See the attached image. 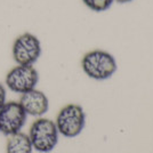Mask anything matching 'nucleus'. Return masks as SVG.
<instances>
[{
  "mask_svg": "<svg viewBox=\"0 0 153 153\" xmlns=\"http://www.w3.org/2000/svg\"><path fill=\"white\" fill-rule=\"evenodd\" d=\"M82 2L90 10L96 12V13H101V12L108 10L114 2V0H82Z\"/></svg>",
  "mask_w": 153,
  "mask_h": 153,
  "instance_id": "obj_9",
  "label": "nucleus"
},
{
  "mask_svg": "<svg viewBox=\"0 0 153 153\" xmlns=\"http://www.w3.org/2000/svg\"><path fill=\"white\" fill-rule=\"evenodd\" d=\"M27 135L33 150L40 153H49L57 145L59 133L55 121L40 117L31 125Z\"/></svg>",
  "mask_w": 153,
  "mask_h": 153,
  "instance_id": "obj_2",
  "label": "nucleus"
},
{
  "mask_svg": "<svg viewBox=\"0 0 153 153\" xmlns=\"http://www.w3.org/2000/svg\"><path fill=\"white\" fill-rule=\"evenodd\" d=\"M19 103L27 115L40 118L49 110V100L46 94L37 88L26 91L19 97Z\"/></svg>",
  "mask_w": 153,
  "mask_h": 153,
  "instance_id": "obj_7",
  "label": "nucleus"
},
{
  "mask_svg": "<svg viewBox=\"0 0 153 153\" xmlns=\"http://www.w3.org/2000/svg\"><path fill=\"white\" fill-rule=\"evenodd\" d=\"M117 2H119V4H128V2H131V1H134V0H114Z\"/></svg>",
  "mask_w": 153,
  "mask_h": 153,
  "instance_id": "obj_11",
  "label": "nucleus"
},
{
  "mask_svg": "<svg viewBox=\"0 0 153 153\" xmlns=\"http://www.w3.org/2000/svg\"><path fill=\"white\" fill-rule=\"evenodd\" d=\"M41 42L31 32H24L14 40L12 55L17 65H33L41 56Z\"/></svg>",
  "mask_w": 153,
  "mask_h": 153,
  "instance_id": "obj_4",
  "label": "nucleus"
},
{
  "mask_svg": "<svg viewBox=\"0 0 153 153\" xmlns=\"http://www.w3.org/2000/svg\"><path fill=\"white\" fill-rule=\"evenodd\" d=\"M55 123L62 136L66 138L76 137L81 134L86 125V114L82 106L78 104L65 105L58 112Z\"/></svg>",
  "mask_w": 153,
  "mask_h": 153,
  "instance_id": "obj_3",
  "label": "nucleus"
},
{
  "mask_svg": "<svg viewBox=\"0 0 153 153\" xmlns=\"http://www.w3.org/2000/svg\"><path fill=\"white\" fill-rule=\"evenodd\" d=\"M33 146L27 134L22 131L8 136L6 153H32Z\"/></svg>",
  "mask_w": 153,
  "mask_h": 153,
  "instance_id": "obj_8",
  "label": "nucleus"
},
{
  "mask_svg": "<svg viewBox=\"0 0 153 153\" xmlns=\"http://www.w3.org/2000/svg\"><path fill=\"white\" fill-rule=\"evenodd\" d=\"M39 82V73L33 65H16L5 78L6 87L15 94H24L34 89Z\"/></svg>",
  "mask_w": 153,
  "mask_h": 153,
  "instance_id": "obj_5",
  "label": "nucleus"
},
{
  "mask_svg": "<svg viewBox=\"0 0 153 153\" xmlns=\"http://www.w3.org/2000/svg\"><path fill=\"white\" fill-rule=\"evenodd\" d=\"M81 68L87 76L102 81L114 74L118 65L112 54L101 49H95L85 54L81 61Z\"/></svg>",
  "mask_w": 153,
  "mask_h": 153,
  "instance_id": "obj_1",
  "label": "nucleus"
},
{
  "mask_svg": "<svg viewBox=\"0 0 153 153\" xmlns=\"http://www.w3.org/2000/svg\"><path fill=\"white\" fill-rule=\"evenodd\" d=\"M27 114L16 101L6 102L0 108V133L6 136L22 131L25 126Z\"/></svg>",
  "mask_w": 153,
  "mask_h": 153,
  "instance_id": "obj_6",
  "label": "nucleus"
},
{
  "mask_svg": "<svg viewBox=\"0 0 153 153\" xmlns=\"http://www.w3.org/2000/svg\"><path fill=\"white\" fill-rule=\"evenodd\" d=\"M7 102V89L4 83L0 82V108L5 105Z\"/></svg>",
  "mask_w": 153,
  "mask_h": 153,
  "instance_id": "obj_10",
  "label": "nucleus"
}]
</instances>
